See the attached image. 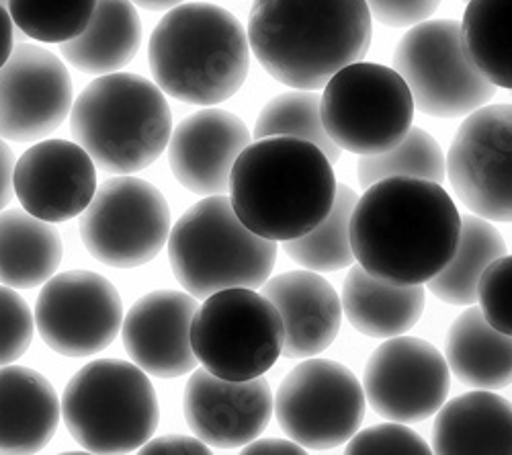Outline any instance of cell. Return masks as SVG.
<instances>
[{
    "mask_svg": "<svg viewBox=\"0 0 512 455\" xmlns=\"http://www.w3.org/2000/svg\"><path fill=\"white\" fill-rule=\"evenodd\" d=\"M461 216L433 181L381 179L357 199L351 216L355 261L371 275L400 285L431 281L453 259Z\"/></svg>",
    "mask_w": 512,
    "mask_h": 455,
    "instance_id": "1",
    "label": "cell"
},
{
    "mask_svg": "<svg viewBox=\"0 0 512 455\" xmlns=\"http://www.w3.org/2000/svg\"><path fill=\"white\" fill-rule=\"evenodd\" d=\"M254 58L281 85L320 91L371 46L365 0H254L248 17Z\"/></svg>",
    "mask_w": 512,
    "mask_h": 455,
    "instance_id": "2",
    "label": "cell"
},
{
    "mask_svg": "<svg viewBox=\"0 0 512 455\" xmlns=\"http://www.w3.org/2000/svg\"><path fill=\"white\" fill-rule=\"evenodd\" d=\"M336 189L328 156L300 138L250 142L230 175V203L238 220L275 242L312 232L330 214Z\"/></svg>",
    "mask_w": 512,
    "mask_h": 455,
    "instance_id": "3",
    "label": "cell"
},
{
    "mask_svg": "<svg viewBox=\"0 0 512 455\" xmlns=\"http://www.w3.org/2000/svg\"><path fill=\"white\" fill-rule=\"evenodd\" d=\"M250 54L248 33L230 11L191 3L160 19L148 62L164 95L189 105H218L242 89Z\"/></svg>",
    "mask_w": 512,
    "mask_h": 455,
    "instance_id": "4",
    "label": "cell"
},
{
    "mask_svg": "<svg viewBox=\"0 0 512 455\" xmlns=\"http://www.w3.org/2000/svg\"><path fill=\"white\" fill-rule=\"evenodd\" d=\"M70 132L99 169L134 175L156 162L173 134V113L156 82L132 72L103 74L70 109Z\"/></svg>",
    "mask_w": 512,
    "mask_h": 455,
    "instance_id": "5",
    "label": "cell"
},
{
    "mask_svg": "<svg viewBox=\"0 0 512 455\" xmlns=\"http://www.w3.org/2000/svg\"><path fill=\"white\" fill-rule=\"evenodd\" d=\"M166 244L177 281L197 300L230 287L259 289L277 261V242L250 232L226 195L191 205Z\"/></svg>",
    "mask_w": 512,
    "mask_h": 455,
    "instance_id": "6",
    "label": "cell"
},
{
    "mask_svg": "<svg viewBox=\"0 0 512 455\" xmlns=\"http://www.w3.org/2000/svg\"><path fill=\"white\" fill-rule=\"evenodd\" d=\"M62 417L82 449L134 453L156 433L160 406L148 374L136 363L97 359L68 382Z\"/></svg>",
    "mask_w": 512,
    "mask_h": 455,
    "instance_id": "7",
    "label": "cell"
},
{
    "mask_svg": "<svg viewBox=\"0 0 512 455\" xmlns=\"http://www.w3.org/2000/svg\"><path fill=\"white\" fill-rule=\"evenodd\" d=\"M414 99L404 78L388 66L355 62L338 70L320 97L330 140L359 156L386 152L412 128Z\"/></svg>",
    "mask_w": 512,
    "mask_h": 455,
    "instance_id": "8",
    "label": "cell"
},
{
    "mask_svg": "<svg viewBox=\"0 0 512 455\" xmlns=\"http://www.w3.org/2000/svg\"><path fill=\"white\" fill-rule=\"evenodd\" d=\"M197 361L230 382L261 378L283 351V320L263 294L230 287L211 294L191 324Z\"/></svg>",
    "mask_w": 512,
    "mask_h": 455,
    "instance_id": "9",
    "label": "cell"
},
{
    "mask_svg": "<svg viewBox=\"0 0 512 455\" xmlns=\"http://www.w3.org/2000/svg\"><path fill=\"white\" fill-rule=\"evenodd\" d=\"M394 70L408 85L414 107L455 119L488 105L496 87L469 60L457 21H422L398 41Z\"/></svg>",
    "mask_w": 512,
    "mask_h": 455,
    "instance_id": "10",
    "label": "cell"
},
{
    "mask_svg": "<svg viewBox=\"0 0 512 455\" xmlns=\"http://www.w3.org/2000/svg\"><path fill=\"white\" fill-rule=\"evenodd\" d=\"M273 410L291 441L306 451H328L361 429L365 392L349 367L308 357L283 378Z\"/></svg>",
    "mask_w": 512,
    "mask_h": 455,
    "instance_id": "11",
    "label": "cell"
},
{
    "mask_svg": "<svg viewBox=\"0 0 512 455\" xmlns=\"http://www.w3.org/2000/svg\"><path fill=\"white\" fill-rule=\"evenodd\" d=\"M80 216L82 244L99 263L117 269L142 267L156 259L173 228L164 195L132 175L97 187Z\"/></svg>",
    "mask_w": 512,
    "mask_h": 455,
    "instance_id": "12",
    "label": "cell"
},
{
    "mask_svg": "<svg viewBox=\"0 0 512 455\" xmlns=\"http://www.w3.org/2000/svg\"><path fill=\"white\" fill-rule=\"evenodd\" d=\"M447 179L472 214L512 222V103L465 115L447 154Z\"/></svg>",
    "mask_w": 512,
    "mask_h": 455,
    "instance_id": "13",
    "label": "cell"
},
{
    "mask_svg": "<svg viewBox=\"0 0 512 455\" xmlns=\"http://www.w3.org/2000/svg\"><path fill=\"white\" fill-rule=\"evenodd\" d=\"M35 330L64 357H91L107 349L123 324V302L115 285L93 271L50 277L35 304Z\"/></svg>",
    "mask_w": 512,
    "mask_h": 455,
    "instance_id": "14",
    "label": "cell"
},
{
    "mask_svg": "<svg viewBox=\"0 0 512 455\" xmlns=\"http://www.w3.org/2000/svg\"><path fill=\"white\" fill-rule=\"evenodd\" d=\"M451 390L443 353L416 337H392L377 347L363 371L369 406L394 423H422L437 415Z\"/></svg>",
    "mask_w": 512,
    "mask_h": 455,
    "instance_id": "15",
    "label": "cell"
},
{
    "mask_svg": "<svg viewBox=\"0 0 512 455\" xmlns=\"http://www.w3.org/2000/svg\"><path fill=\"white\" fill-rule=\"evenodd\" d=\"M74 103L64 62L35 44H17L0 68V138L37 142L56 132Z\"/></svg>",
    "mask_w": 512,
    "mask_h": 455,
    "instance_id": "16",
    "label": "cell"
},
{
    "mask_svg": "<svg viewBox=\"0 0 512 455\" xmlns=\"http://www.w3.org/2000/svg\"><path fill=\"white\" fill-rule=\"evenodd\" d=\"M275 408L269 382L252 378L230 382L195 367L183 394L189 429L216 449L244 447L267 429Z\"/></svg>",
    "mask_w": 512,
    "mask_h": 455,
    "instance_id": "17",
    "label": "cell"
},
{
    "mask_svg": "<svg viewBox=\"0 0 512 455\" xmlns=\"http://www.w3.org/2000/svg\"><path fill=\"white\" fill-rule=\"evenodd\" d=\"M21 208L52 224L80 216L97 193V164L76 142L41 140L15 162Z\"/></svg>",
    "mask_w": 512,
    "mask_h": 455,
    "instance_id": "18",
    "label": "cell"
},
{
    "mask_svg": "<svg viewBox=\"0 0 512 455\" xmlns=\"http://www.w3.org/2000/svg\"><path fill=\"white\" fill-rule=\"evenodd\" d=\"M197 298L177 289L142 296L123 316V347L132 361L154 378H181L197 367L191 324Z\"/></svg>",
    "mask_w": 512,
    "mask_h": 455,
    "instance_id": "19",
    "label": "cell"
},
{
    "mask_svg": "<svg viewBox=\"0 0 512 455\" xmlns=\"http://www.w3.org/2000/svg\"><path fill=\"white\" fill-rule=\"evenodd\" d=\"M250 142L246 123L234 113L213 107L197 111L170 134V171L195 195H226L234 162Z\"/></svg>",
    "mask_w": 512,
    "mask_h": 455,
    "instance_id": "20",
    "label": "cell"
},
{
    "mask_svg": "<svg viewBox=\"0 0 512 455\" xmlns=\"http://www.w3.org/2000/svg\"><path fill=\"white\" fill-rule=\"evenodd\" d=\"M263 296L273 302L283 320V357H316L338 337L343 302L316 271H287L269 277L263 283Z\"/></svg>",
    "mask_w": 512,
    "mask_h": 455,
    "instance_id": "21",
    "label": "cell"
},
{
    "mask_svg": "<svg viewBox=\"0 0 512 455\" xmlns=\"http://www.w3.org/2000/svg\"><path fill=\"white\" fill-rule=\"evenodd\" d=\"M62 402L35 369L0 367V453H39L54 439Z\"/></svg>",
    "mask_w": 512,
    "mask_h": 455,
    "instance_id": "22",
    "label": "cell"
},
{
    "mask_svg": "<svg viewBox=\"0 0 512 455\" xmlns=\"http://www.w3.org/2000/svg\"><path fill=\"white\" fill-rule=\"evenodd\" d=\"M431 445L439 455H512V404L492 390L453 398L437 412Z\"/></svg>",
    "mask_w": 512,
    "mask_h": 455,
    "instance_id": "23",
    "label": "cell"
},
{
    "mask_svg": "<svg viewBox=\"0 0 512 455\" xmlns=\"http://www.w3.org/2000/svg\"><path fill=\"white\" fill-rule=\"evenodd\" d=\"M424 285L383 281L361 265L351 267L343 285V310L347 320L365 337H400L424 312Z\"/></svg>",
    "mask_w": 512,
    "mask_h": 455,
    "instance_id": "24",
    "label": "cell"
},
{
    "mask_svg": "<svg viewBox=\"0 0 512 455\" xmlns=\"http://www.w3.org/2000/svg\"><path fill=\"white\" fill-rule=\"evenodd\" d=\"M140 46L142 21L132 0H97L87 29L60 44V52L76 70L103 76L130 64Z\"/></svg>",
    "mask_w": 512,
    "mask_h": 455,
    "instance_id": "25",
    "label": "cell"
},
{
    "mask_svg": "<svg viewBox=\"0 0 512 455\" xmlns=\"http://www.w3.org/2000/svg\"><path fill=\"white\" fill-rule=\"evenodd\" d=\"M445 359L465 386L494 392L512 384V337L496 330L480 306L472 304L453 320Z\"/></svg>",
    "mask_w": 512,
    "mask_h": 455,
    "instance_id": "26",
    "label": "cell"
},
{
    "mask_svg": "<svg viewBox=\"0 0 512 455\" xmlns=\"http://www.w3.org/2000/svg\"><path fill=\"white\" fill-rule=\"evenodd\" d=\"M64 246L52 222L25 210L0 212V283L33 289L56 275Z\"/></svg>",
    "mask_w": 512,
    "mask_h": 455,
    "instance_id": "27",
    "label": "cell"
},
{
    "mask_svg": "<svg viewBox=\"0 0 512 455\" xmlns=\"http://www.w3.org/2000/svg\"><path fill=\"white\" fill-rule=\"evenodd\" d=\"M502 255H506V244L492 222L476 214L463 216L453 259L441 273L426 281V287L445 304L472 306L478 302L482 273Z\"/></svg>",
    "mask_w": 512,
    "mask_h": 455,
    "instance_id": "28",
    "label": "cell"
},
{
    "mask_svg": "<svg viewBox=\"0 0 512 455\" xmlns=\"http://www.w3.org/2000/svg\"><path fill=\"white\" fill-rule=\"evenodd\" d=\"M461 35L474 66L496 89L512 91V0H467Z\"/></svg>",
    "mask_w": 512,
    "mask_h": 455,
    "instance_id": "29",
    "label": "cell"
},
{
    "mask_svg": "<svg viewBox=\"0 0 512 455\" xmlns=\"http://www.w3.org/2000/svg\"><path fill=\"white\" fill-rule=\"evenodd\" d=\"M359 195L338 185L330 214L308 234L283 242V251L297 265L316 273H332L355 265L351 246V216Z\"/></svg>",
    "mask_w": 512,
    "mask_h": 455,
    "instance_id": "30",
    "label": "cell"
},
{
    "mask_svg": "<svg viewBox=\"0 0 512 455\" xmlns=\"http://www.w3.org/2000/svg\"><path fill=\"white\" fill-rule=\"evenodd\" d=\"M390 177L443 183L447 177V158L439 142L429 132L412 126L394 148L359 158L357 179L361 187L367 189L369 185Z\"/></svg>",
    "mask_w": 512,
    "mask_h": 455,
    "instance_id": "31",
    "label": "cell"
},
{
    "mask_svg": "<svg viewBox=\"0 0 512 455\" xmlns=\"http://www.w3.org/2000/svg\"><path fill=\"white\" fill-rule=\"evenodd\" d=\"M256 140L261 138H300L316 144L334 164L340 148L330 140L320 115V95L316 91L295 89L269 101L254 123Z\"/></svg>",
    "mask_w": 512,
    "mask_h": 455,
    "instance_id": "32",
    "label": "cell"
},
{
    "mask_svg": "<svg viewBox=\"0 0 512 455\" xmlns=\"http://www.w3.org/2000/svg\"><path fill=\"white\" fill-rule=\"evenodd\" d=\"M97 0H9L17 29L41 44H64L93 19Z\"/></svg>",
    "mask_w": 512,
    "mask_h": 455,
    "instance_id": "33",
    "label": "cell"
},
{
    "mask_svg": "<svg viewBox=\"0 0 512 455\" xmlns=\"http://www.w3.org/2000/svg\"><path fill=\"white\" fill-rule=\"evenodd\" d=\"M35 333L29 304L9 285H0V367L19 361Z\"/></svg>",
    "mask_w": 512,
    "mask_h": 455,
    "instance_id": "34",
    "label": "cell"
},
{
    "mask_svg": "<svg viewBox=\"0 0 512 455\" xmlns=\"http://www.w3.org/2000/svg\"><path fill=\"white\" fill-rule=\"evenodd\" d=\"M478 302L484 318L512 337V255H502L486 267L478 281Z\"/></svg>",
    "mask_w": 512,
    "mask_h": 455,
    "instance_id": "35",
    "label": "cell"
},
{
    "mask_svg": "<svg viewBox=\"0 0 512 455\" xmlns=\"http://www.w3.org/2000/svg\"><path fill=\"white\" fill-rule=\"evenodd\" d=\"M433 447L426 443L416 431L404 423H386L357 431L347 441V453L351 455H375V453H431Z\"/></svg>",
    "mask_w": 512,
    "mask_h": 455,
    "instance_id": "36",
    "label": "cell"
},
{
    "mask_svg": "<svg viewBox=\"0 0 512 455\" xmlns=\"http://www.w3.org/2000/svg\"><path fill=\"white\" fill-rule=\"evenodd\" d=\"M371 19L386 27H412L431 19L441 0H365Z\"/></svg>",
    "mask_w": 512,
    "mask_h": 455,
    "instance_id": "37",
    "label": "cell"
},
{
    "mask_svg": "<svg viewBox=\"0 0 512 455\" xmlns=\"http://www.w3.org/2000/svg\"><path fill=\"white\" fill-rule=\"evenodd\" d=\"M144 455H154V453H197V455H207L211 453L209 445L203 443L199 437H187V435H162L156 439H148L140 449Z\"/></svg>",
    "mask_w": 512,
    "mask_h": 455,
    "instance_id": "38",
    "label": "cell"
},
{
    "mask_svg": "<svg viewBox=\"0 0 512 455\" xmlns=\"http://www.w3.org/2000/svg\"><path fill=\"white\" fill-rule=\"evenodd\" d=\"M15 162L17 160L11 146L5 140H0V212L7 208L15 195Z\"/></svg>",
    "mask_w": 512,
    "mask_h": 455,
    "instance_id": "39",
    "label": "cell"
},
{
    "mask_svg": "<svg viewBox=\"0 0 512 455\" xmlns=\"http://www.w3.org/2000/svg\"><path fill=\"white\" fill-rule=\"evenodd\" d=\"M242 453L244 455H263V453H271V455H302L306 453V449L295 443L291 439H259L256 437L254 441H250L248 445L242 447Z\"/></svg>",
    "mask_w": 512,
    "mask_h": 455,
    "instance_id": "40",
    "label": "cell"
},
{
    "mask_svg": "<svg viewBox=\"0 0 512 455\" xmlns=\"http://www.w3.org/2000/svg\"><path fill=\"white\" fill-rule=\"evenodd\" d=\"M15 48V23L7 7L0 5V68L9 60Z\"/></svg>",
    "mask_w": 512,
    "mask_h": 455,
    "instance_id": "41",
    "label": "cell"
},
{
    "mask_svg": "<svg viewBox=\"0 0 512 455\" xmlns=\"http://www.w3.org/2000/svg\"><path fill=\"white\" fill-rule=\"evenodd\" d=\"M132 3L146 11H170V9L183 5L185 0H132Z\"/></svg>",
    "mask_w": 512,
    "mask_h": 455,
    "instance_id": "42",
    "label": "cell"
},
{
    "mask_svg": "<svg viewBox=\"0 0 512 455\" xmlns=\"http://www.w3.org/2000/svg\"><path fill=\"white\" fill-rule=\"evenodd\" d=\"M0 5H3V7H7V9H9V0H0Z\"/></svg>",
    "mask_w": 512,
    "mask_h": 455,
    "instance_id": "43",
    "label": "cell"
},
{
    "mask_svg": "<svg viewBox=\"0 0 512 455\" xmlns=\"http://www.w3.org/2000/svg\"><path fill=\"white\" fill-rule=\"evenodd\" d=\"M465 3H467V0H465Z\"/></svg>",
    "mask_w": 512,
    "mask_h": 455,
    "instance_id": "44",
    "label": "cell"
}]
</instances>
